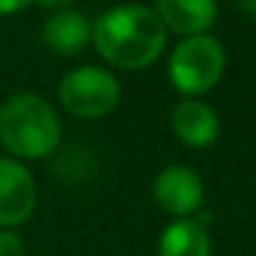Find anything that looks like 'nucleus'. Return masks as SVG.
Returning <instances> with one entry per match:
<instances>
[{"mask_svg": "<svg viewBox=\"0 0 256 256\" xmlns=\"http://www.w3.org/2000/svg\"><path fill=\"white\" fill-rule=\"evenodd\" d=\"M90 26L98 56L123 70L148 68L166 48V26L154 8L141 3L113 6Z\"/></svg>", "mask_w": 256, "mask_h": 256, "instance_id": "1", "label": "nucleus"}, {"mask_svg": "<svg viewBox=\"0 0 256 256\" xmlns=\"http://www.w3.org/2000/svg\"><path fill=\"white\" fill-rule=\"evenodd\" d=\"M56 108L38 93H13L0 106V144L13 158H46L60 144Z\"/></svg>", "mask_w": 256, "mask_h": 256, "instance_id": "2", "label": "nucleus"}, {"mask_svg": "<svg viewBox=\"0 0 256 256\" xmlns=\"http://www.w3.org/2000/svg\"><path fill=\"white\" fill-rule=\"evenodd\" d=\"M224 68H226V53L221 43L206 33L184 38L168 58L171 86L188 98L211 90L221 80Z\"/></svg>", "mask_w": 256, "mask_h": 256, "instance_id": "3", "label": "nucleus"}, {"mask_svg": "<svg viewBox=\"0 0 256 256\" xmlns=\"http://www.w3.org/2000/svg\"><path fill=\"white\" fill-rule=\"evenodd\" d=\"M58 98L60 106L78 118H106L118 108L120 83L106 68L80 66L66 73V78L58 86Z\"/></svg>", "mask_w": 256, "mask_h": 256, "instance_id": "4", "label": "nucleus"}, {"mask_svg": "<svg viewBox=\"0 0 256 256\" xmlns=\"http://www.w3.org/2000/svg\"><path fill=\"white\" fill-rule=\"evenodd\" d=\"M38 204L33 174L18 158H0V228L26 224Z\"/></svg>", "mask_w": 256, "mask_h": 256, "instance_id": "5", "label": "nucleus"}, {"mask_svg": "<svg viewBox=\"0 0 256 256\" xmlns=\"http://www.w3.org/2000/svg\"><path fill=\"white\" fill-rule=\"evenodd\" d=\"M154 198L166 214L186 218L204 204V181L188 166H166L154 178Z\"/></svg>", "mask_w": 256, "mask_h": 256, "instance_id": "6", "label": "nucleus"}, {"mask_svg": "<svg viewBox=\"0 0 256 256\" xmlns=\"http://www.w3.org/2000/svg\"><path fill=\"white\" fill-rule=\"evenodd\" d=\"M171 128L181 144H186L188 148H206L218 138L221 123L216 110L198 100V98H186L181 100L174 113H171Z\"/></svg>", "mask_w": 256, "mask_h": 256, "instance_id": "7", "label": "nucleus"}, {"mask_svg": "<svg viewBox=\"0 0 256 256\" xmlns=\"http://www.w3.org/2000/svg\"><path fill=\"white\" fill-rule=\"evenodd\" d=\"M156 13L166 30L184 38L204 36L216 20V0H156Z\"/></svg>", "mask_w": 256, "mask_h": 256, "instance_id": "8", "label": "nucleus"}, {"mask_svg": "<svg viewBox=\"0 0 256 256\" xmlns=\"http://www.w3.org/2000/svg\"><path fill=\"white\" fill-rule=\"evenodd\" d=\"M90 20L78 10H56L43 26V43L58 56H78L90 43Z\"/></svg>", "mask_w": 256, "mask_h": 256, "instance_id": "9", "label": "nucleus"}, {"mask_svg": "<svg viewBox=\"0 0 256 256\" xmlns=\"http://www.w3.org/2000/svg\"><path fill=\"white\" fill-rule=\"evenodd\" d=\"M158 256H211V238L196 218H176L158 238Z\"/></svg>", "mask_w": 256, "mask_h": 256, "instance_id": "10", "label": "nucleus"}, {"mask_svg": "<svg viewBox=\"0 0 256 256\" xmlns=\"http://www.w3.org/2000/svg\"><path fill=\"white\" fill-rule=\"evenodd\" d=\"M0 256H26V244L10 228H0Z\"/></svg>", "mask_w": 256, "mask_h": 256, "instance_id": "11", "label": "nucleus"}, {"mask_svg": "<svg viewBox=\"0 0 256 256\" xmlns=\"http://www.w3.org/2000/svg\"><path fill=\"white\" fill-rule=\"evenodd\" d=\"M33 0H0V16H13V13H20L26 10Z\"/></svg>", "mask_w": 256, "mask_h": 256, "instance_id": "12", "label": "nucleus"}, {"mask_svg": "<svg viewBox=\"0 0 256 256\" xmlns=\"http://www.w3.org/2000/svg\"><path fill=\"white\" fill-rule=\"evenodd\" d=\"M38 3H40L43 8H48V10H66L73 0H38Z\"/></svg>", "mask_w": 256, "mask_h": 256, "instance_id": "13", "label": "nucleus"}, {"mask_svg": "<svg viewBox=\"0 0 256 256\" xmlns=\"http://www.w3.org/2000/svg\"><path fill=\"white\" fill-rule=\"evenodd\" d=\"M236 3H238V8H241L244 13L256 16V0H236Z\"/></svg>", "mask_w": 256, "mask_h": 256, "instance_id": "14", "label": "nucleus"}]
</instances>
